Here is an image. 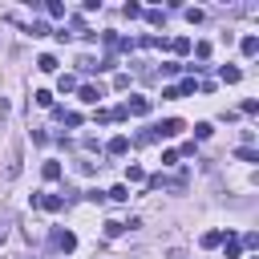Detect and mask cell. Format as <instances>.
Wrapping results in <instances>:
<instances>
[{"mask_svg":"<svg viewBox=\"0 0 259 259\" xmlns=\"http://www.w3.org/2000/svg\"><path fill=\"white\" fill-rule=\"evenodd\" d=\"M20 162H24L20 146H12V154H8V166H4V178H8V182H16V178H20Z\"/></svg>","mask_w":259,"mask_h":259,"instance_id":"6da1fadb","label":"cell"},{"mask_svg":"<svg viewBox=\"0 0 259 259\" xmlns=\"http://www.w3.org/2000/svg\"><path fill=\"white\" fill-rule=\"evenodd\" d=\"M146 113H150V101L146 97H130L125 101V117H146Z\"/></svg>","mask_w":259,"mask_h":259,"instance_id":"7a4b0ae2","label":"cell"},{"mask_svg":"<svg viewBox=\"0 0 259 259\" xmlns=\"http://www.w3.org/2000/svg\"><path fill=\"white\" fill-rule=\"evenodd\" d=\"M53 247H57V251H65V255H69V251H73V247H77V235H73V231H57V235H53Z\"/></svg>","mask_w":259,"mask_h":259,"instance_id":"3957f363","label":"cell"},{"mask_svg":"<svg viewBox=\"0 0 259 259\" xmlns=\"http://www.w3.org/2000/svg\"><path fill=\"white\" fill-rule=\"evenodd\" d=\"M36 206H45L49 214H57V210L65 206V198H61V194H36Z\"/></svg>","mask_w":259,"mask_h":259,"instance_id":"277c9868","label":"cell"},{"mask_svg":"<svg viewBox=\"0 0 259 259\" xmlns=\"http://www.w3.org/2000/svg\"><path fill=\"white\" fill-rule=\"evenodd\" d=\"M130 150V138L125 134H117V138H109V146H105V154H113V158H121Z\"/></svg>","mask_w":259,"mask_h":259,"instance_id":"5b68a950","label":"cell"},{"mask_svg":"<svg viewBox=\"0 0 259 259\" xmlns=\"http://www.w3.org/2000/svg\"><path fill=\"white\" fill-rule=\"evenodd\" d=\"M97 97H105V89H101V85H81V101H89V105H93Z\"/></svg>","mask_w":259,"mask_h":259,"instance_id":"8992f818","label":"cell"},{"mask_svg":"<svg viewBox=\"0 0 259 259\" xmlns=\"http://www.w3.org/2000/svg\"><path fill=\"white\" fill-rule=\"evenodd\" d=\"M166 49L182 57V53H190V40H186V36H174V40H166Z\"/></svg>","mask_w":259,"mask_h":259,"instance_id":"52a82bcc","label":"cell"},{"mask_svg":"<svg viewBox=\"0 0 259 259\" xmlns=\"http://www.w3.org/2000/svg\"><path fill=\"white\" fill-rule=\"evenodd\" d=\"M36 69H40V73H57V57H53V53L36 57Z\"/></svg>","mask_w":259,"mask_h":259,"instance_id":"ba28073f","label":"cell"},{"mask_svg":"<svg viewBox=\"0 0 259 259\" xmlns=\"http://www.w3.org/2000/svg\"><path fill=\"white\" fill-rule=\"evenodd\" d=\"M40 174H45V182H57V178H61V162H45Z\"/></svg>","mask_w":259,"mask_h":259,"instance_id":"9c48e42d","label":"cell"},{"mask_svg":"<svg viewBox=\"0 0 259 259\" xmlns=\"http://www.w3.org/2000/svg\"><path fill=\"white\" fill-rule=\"evenodd\" d=\"M105 198H113V202H130V186L121 182V186H113V190H105Z\"/></svg>","mask_w":259,"mask_h":259,"instance_id":"30bf717a","label":"cell"},{"mask_svg":"<svg viewBox=\"0 0 259 259\" xmlns=\"http://www.w3.org/2000/svg\"><path fill=\"white\" fill-rule=\"evenodd\" d=\"M239 49H243V57H255V53H259V36H243Z\"/></svg>","mask_w":259,"mask_h":259,"instance_id":"8fae6325","label":"cell"},{"mask_svg":"<svg viewBox=\"0 0 259 259\" xmlns=\"http://www.w3.org/2000/svg\"><path fill=\"white\" fill-rule=\"evenodd\" d=\"M57 89H61V93L77 89V77H73V73H61V77H57Z\"/></svg>","mask_w":259,"mask_h":259,"instance_id":"7c38bea8","label":"cell"},{"mask_svg":"<svg viewBox=\"0 0 259 259\" xmlns=\"http://www.w3.org/2000/svg\"><path fill=\"white\" fill-rule=\"evenodd\" d=\"M235 158H239V162H259V150H251V146H239V150H235Z\"/></svg>","mask_w":259,"mask_h":259,"instance_id":"4fadbf2b","label":"cell"},{"mask_svg":"<svg viewBox=\"0 0 259 259\" xmlns=\"http://www.w3.org/2000/svg\"><path fill=\"white\" fill-rule=\"evenodd\" d=\"M45 12H49L53 20H61V16H65V4H61V0H49V4H45Z\"/></svg>","mask_w":259,"mask_h":259,"instance_id":"5bb4252c","label":"cell"},{"mask_svg":"<svg viewBox=\"0 0 259 259\" xmlns=\"http://www.w3.org/2000/svg\"><path fill=\"white\" fill-rule=\"evenodd\" d=\"M142 16H146L154 28H158V24H166V12H162V8H150V12H142Z\"/></svg>","mask_w":259,"mask_h":259,"instance_id":"9a60e30c","label":"cell"},{"mask_svg":"<svg viewBox=\"0 0 259 259\" xmlns=\"http://www.w3.org/2000/svg\"><path fill=\"white\" fill-rule=\"evenodd\" d=\"M49 32H53V28H49L45 20H32V24H28V36H49Z\"/></svg>","mask_w":259,"mask_h":259,"instance_id":"2e32d148","label":"cell"},{"mask_svg":"<svg viewBox=\"0 0 259 259\" xmlns=\"http://www.w3.org/2000/svg\"><path fill=\"white\" fill-rule=\"evenodd\" d=\"M219 77H223V81H227V85H235V81H239V77H243V73H239V69H235V65H223V73H219Z\"/></svg>","mask_w":259,"mask_h":259,"instance_id":"e0dca14e","label":"cell"},{"mask_svg":"<svg viewBox=\"0 0 259 259\" xmlns=\"http://www.w3.org/2000/svg\"><path fill=\"white\" fill-rule=\"evenodd\" d=\"M32 101H36L40 109H49V105H53V93H49V89H36V93H32Z\"/></svg>","mask_w":259,"mask_h":259,"instance_id":"ac0fdd59","label":"cell"},{"mask_svg":"<svg viewBox=\"0 0 259 259\" xmlns=\"http://www.w3.org/2000/svg\"><path fill=\"white\" fill-rule=\"evenodd\" d=\"M210 134H214V125H210V121H198V125H194V138H198V142H206Z\"/></svg>","mask_w":259,"mask_h":259,"instance_id":"d6986e66","label":"cell"},{"mask_svg":"<svg viewBox=\"0 0 259 259\" xmlns=\"http://www.w3.org/2000/svg\"><path fill=\"white\" fill-rule=\"evenodd\" d=\"M125 182H146V170L142 166H125Z\"/></svg>","mask_w":259,"mask_h":259,"instance_id":"ffe728a7","label":"cell"},{"mask_svg":"<svg viewBox=\"0 0 259 259\" xmlns=\"http://www.w3.org/2000/svg\"><path fill=\"white\" fill-rule=\"evenodd\" d=\"M105 235H109V239H117V235H125V223H117V219H109V223H105Z\"/></svg>","mask_w":259,"mask_h":259,"instance_id":"44dd1931","label":"cell"},{"mask_svg":"<svg viewBox=\"0 0 259 259\" xmlns=\"http://www.w3.org/2000/svg\"><path fill=\"white\" fill-rule=\"evenodd\" d=\"M219 243H223V231H206V235H202V247H206V251L219 247Z\"/></svg>","mask_w":259,"mask_h":259,"instance_id":"7402d4cb","label":"cell"},{"mask_svg":"<svg viewBox=\"0 0 259 259\" xmlns=\"http://www.w3.org/2000/svg\"><path fill=\"white\" fill-rule=\"evenodd\" d=\"M174 89H178V97H186V93H194V89H198V81H194V77H186V81H182V85H174Z\"/></svg>","mask_w":259,"mask_h":259,"instance_id":"603a6c76","label":"cell"},{"mask_svg":"<svg viewBox=\"0 0 259 259\" xmlns=\"http://www.w3.org/2000/svg\"><path fill=\"white\" fill-rule=\"evenodd\" d=\"M77 69H81V73H93L97 61H93V57H77Z\"/></svg>","mask_w":259,"mask_h":259,"instance_id":"cb8c5ba5","label":"cell"},{"mask_svg":"<svg viewBox=\"0 0 259 259\" xmlns=\"http://www.w3.org/2000/svg\"><path fill=\"white\" fill-rule=\"evenodd\" d=\"M121 12H125V16H130V20H138V16H142V4H134V0H130V4H125V8H121Z\"/></svg>","mask_w":259,"mask_h":259,"instance_id":"d4e9b609","label":"cell"},{"mask_svg":"<svg viewBox=\"0 0 259 259\" xmlns=\"http://www.w3.org/2000/svg\"><path fill=\"white\" fill-rule=\"evenodd\" d=\"M202 16H206L202 8H186V20H190V24H202Z\"/></svg>","mask_w":259,"mask_h":259,"instance_id":"484cf974","label":"cell"},{"mask_svg":"<svg viewBox=\"0 0 259 259\" xmlns=\"http://www.w3.org/2000/svg\"><path fill=\"white\" fill-rule=\"evenodd\" d=\"M194 57H198V61H206V57H210V45H206V40H198V45H194Z\"/></svg>","mask_w":259,"mask_h":259,"instance_id":"4316f807","label":"cell"},{"mask_svg":"<svg viewBox=\"0 0 259 259\" xmlns=\"http://www.w3.org/2000/svg\"><path fill=\"white\" fill-rule=\"evenodd\" d=\"M162 73H166V77H174V73H182V65H178V61H162Z\"/></svg>","mask_w":259,"mask_h":259,"instance_id":"83f0119b","label":"cell"},{"mask_svg":"<svg viewBox=\"0 0 259 259\" xmlns=\"http://www.w3.org/2000/svg\"><path fill=\"white\" fill-rule=\"evenodd\" d=\"M69 28H73V32H81V36H85V20H81V16H69Z\"/></svg>","mask_w":259,"mask_h":259,"instance_id":"f1b7e54d","label":"cell"},{"mask_svg":"<svg viewBox=\"0 0 259 259\" xmlns=\"http://www.w3.org/2000/svg\"><path fill=\"white\" fill-rule=\"evenodd\" d=\"M113 89H130V73H117L113 77Z\"/></svg>","mask_w":259,"mask_h":259,"instance_id":"f546056e","label":"cell"},{"mask_svg":"<svg viewBox=\"0 0 259 259\" xmlns=\"http://www.w3.org/2000/svg\"><path fill=\"white\" fill-rule=\"evenodd\" d=\"M93 121H101V125H105V121H113V109H97V113H93Z\"/></svg>","mask_w":259,"mask_h":259,"instance_id":"4dcf8cb0","label":"cell"},{"mask_svg":"<svg viewBox=\"0 0 259 259\" xmlns=\"http://www.w3.org/2000/svg\"><path fill=\"white\" fill-rule=\"evenodd\" d=\"M162 166H178V150H166L162 154Z\"/></svg>","mask_w":259,"mask_h":259,"instance_id":"1f68e13d","label":"cell"},{"mask_svg":"<svg viewBox=\"0 0 259 259\" xmlns=\"http://www.w3.org/2000/svg\"><path fill=\"white\" fill-rule=\"evenodd\" d=\"M239 247H259V235H255V231H247V235H243V243H239Z\"/></svg>","mask_w":259,"mask_h":259,"instance_id":"d6a6232c","label":"cell"},{"mask_svg":"<svg viewBox=\"0 0 259 259\" xmlns=\"http://www.w3.org/2000/svg\"><path fill=\"white\" fill-rule=\"evenodd\" d=\"M8 113H12V109H8V97H0V125L8 121Z\"/></svg>","mask_w":259,"mask_h":259,"instance_id":"836d02e7","label":"cell"},{"mask_svg":"<svg viewBox=\"0 0 259 259\" xmlns=\"http://www.w3.org/2000/svg\"><path fill=\"white\" fill-rule=\"evenodd\" d=\"M166 259H186V251H178V247H170V251H166Z\"/></svg>","mask_w":259,"mask_h":259,"instance_id":"e575fe53","label":"cell"},{"mask_svg":"<svg viewBox=\"0 0 259 259\" xmlns=\"http://www.w3.org/2000/svg\"><path fill=\"white\" fill-rule=\"evenodd\" d=\"M4 235H8V223H0V243H4Z\"/></svg>","mask_w":259,"mask_h":259,"instance_id":"d590c367","label":"cell"}]
</instances>
